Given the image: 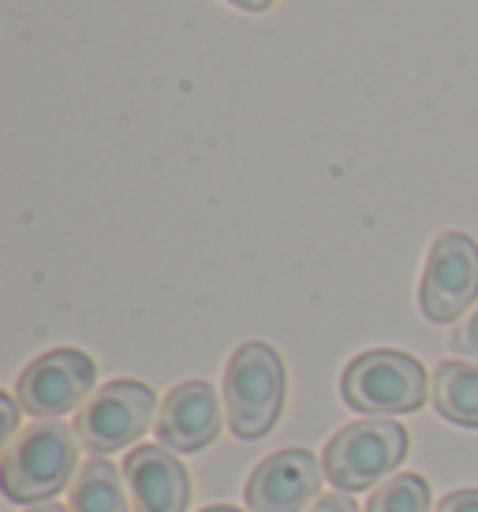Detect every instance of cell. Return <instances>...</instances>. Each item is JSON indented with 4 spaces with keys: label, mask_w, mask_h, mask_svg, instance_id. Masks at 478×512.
<instances>
[{
    "label": "cell",
    "mask_w": 478,
    "mask_h": 512,
    "mask_svg": "<svg viewBox=\"0 0 478 512\" xmlns=\"http://www.w3.org/2000/svg\"><path fill=\"white\" fill-rule=\"evenodd\" d=\"M340 397L359 415H408L419 412L430 400V378L426 367L408 352L396 348H370L355 356L340 374Z\"/></svg>",
    "instance_id": "cell-3"
},
{
    "label": "cell",
    "mask_w": 478,
    "mask_h": 512,
    "mask_svg": "<svg viewBox=\"0 0 478 512\" xmlns=\"http://www.w3.org/2000/svg\"><path fill=\"white\" fill-rule=\"evenodd\" d=\"M94 382H98L94 359L79 348H57V352L38 356L19 374L15 397L27 415L60 419L68 412H79L86 400L94 397Z\"/></svg>",
    "instance_id": "cell-7"
},
{
    "label": "cell",
    "mask_w": 478,
    "mask_h": 512,
    "mask_svg": "<svg viewBox=\"0 0 478 512\" xmlns=\"http://www.w3.org/2000/svg\"><path fill=\"white\" fill-rule=\"evenodd\" d=\"M202 512H239V509H232V505H210V509H202Z\"/></svg>",
    "instance_id": "cell-20"
},
{
    "label": "cell",
    "mask_w": 478,
    "mask_h": 512,
    "mask_svg": "<svg viewBox=\"0 0 478 512\" xmlns=\"http://www.w3.org/2000/svg\"><path fill=\"white\" fill-rule=\"evenodd\" d=\"M225 415L239 441H258L284 412V359L266 341L239 344L225 367Z\"/></svg>",
    "instance_id": "cell-2"
},
{
    "label": "cell",
    "mask_w": 478,
    "mask_h": 512,
    "mask_svg": "<svg viewBox=\"0 0 478 512\" xmlns=\"http://www.w3.org/2000/svg\"><path fill=\"white\" fill-rule=\"evenodd\" d=\"M478 303V243L467 232H441L426 255L419 307L430 322H460Z\"/></svg>",
    "instance_id": "cell-6"
},
{
    "label": "cell",
    "mask_w": 478,
    "mask_h": 512,
    "mask_svg": "<svg viewBox=\"0 0 478 512\" xmlns=\"http://www.w3.org/2000/svg\"><path fill=\"white\" fill-rule=\"evenodd\" d=\"M322 460L307 449H281L266 456L247 479V509L251 512H307L322 490Z\"/></svg>",
    "instance_id": "cell-8"
},
{
    "label": "cell",
    "mask_w": 478,
    "mask_h": 512,
    "mask_svg": "<svg viewBox=\"0 0 478 512\" xmlns=\"http://www.w3.org/2000/svg\"><path fill=\"white\" fill-rule=\"evenodd\" d=\"M221 393L210 382H183L161 400L157 438L172 453H198L221 434Z\"/></svg>",
    "instance_id": "cell-9"
},
{
    "label": "cell",
    "mask_w": 478,
    "mask_h": 512,
    "mask_svg": "<svg viewBox=\"0 0 478 512\" xmlns=\"http://www.w3.org/2000/svg\"><path fill=\"white\" fill-rule=\"evenodd\" d=\"M366 512H430V483L419 471L393 475L389 483H381L370 494Z\"/></svg>",
    "instance_id": "cell-13"
},
{
    "label": "cell",
    "mask_w": 478,
    "mask_h": 512,
    "mask_svg": "<svg viewBox=\"0 0 478 512\" xmlns=\"http://www.w3.org/2000/svg\"><path fill=\"white\" fill-rule=\"evenodd\" d=\"M157 393L150 385L120 378V382L101 385L94 397L75 412V438L90 456H109L116 449H127L157 427Z\"/></svg>",
    "instance_id": "cell-5"
},
{
    "label": "cell",
    "mask_w": 478,
    "mask_h": 512,
    "mask_svg": "<svg viewBox=\"0 0 478 512\" xmlns=\"http://www.w3.org/2000/svg\"><path fill=\"white\" fill-rule=\"evenodd\" d=\"M449 348L456 356L475 359L478 363V303L456 322V329H452V337H449Z\"/></svg>",
    "instance_id": "cell-14"
},
{
    "label": "cell",
    "mask_w": 478,
    "mask_h": 512,
    "mask_svg": "<svg viewBox=\"0 0 478 512\" xmlns=\"http://www.w3.org/2000/svg\"><path fill=\"white\" fill-rule=\"evenodd\" d=\"M228 4H236V8H243V12H266V8H273L277 0H228Z\"/></svg>",
    "instance_id": "cell-18"
},
{
    "label": "cell",
    "mask_w": 478,
    "mask_h": 512,
    "mask_svg": "<svg viewBox=\"0 0 478 512\" xmlns=\"http://www.w3.org/2000/svg\"><path fill=\"white\" fill-rule=\"evenodd\" d=\"M127 494L135 512H187L191 475L165 445H139L124 460Z\"/></svg>",
    "instance_id": "cell-10"
},
{
    "label": "cell",
    "mask_w": 478,
    "mask_h": 512,
    "mask_svg": "<svg viewBox=\"0 0 478 512\" xmlns=\"http://www.w3.org/2000/svg\"><path fill=\"white\" fill-rule=\"evenodd\" d=\"M307 512H359V505H355L352 494L337 490V494H325V498H318Z\"/></svg>",
    "instance_id": "cell-17"
},
{
    "label": "cell",
    "mask_w": 478,
    "mask_h": 512,
    "mask_svg": "<svg viewBox=\"0 0 478 512\" xmlns=\"http://www.w3.org/2000/svg\"><path fill=\"white\" fill-rule=\"evenodd\" d=\"M71 512H135L131 509V494H127V479H120V468L105 456L86 460L68 494Z\"/></svg>",
    "instance_id": "cell-12"
},
{
    "label": "cell",
    "mask_w": 478,
    "mask_h": 512,
    "mask_svg": "<svg viewBox=\"0 0 478 512\" xmlns=\"http://www.w3.org/2000/svg\"><path fill=\"white\" fill-rule=\"evenodd\" d=\"M434 512H478V486H464V490L445 494Z\"/></svg>",
    "instance_id": "cell-16"
},
{
    "label": "cell",
    "mask_w": 478,
    "mask_h": 512,
    "mask_svg": "<svg viewBox=\"0 0 478 512\" xmlns=\"http://www.w3.org/2000/svg\"><path fill=\"white\" fill-rule=\"evenodd\" d=\"M430 400L452 427L478 430V367L464 359H445L430 374Z\"/></svg>",
    "instance_id": "cell-11"
},
{
    "label": "cell",
    "mask_w": 478,
    "mask_h": 512,
    "mask_svg": "<svg viewBox=\"0 0 478 512\" xmlns=\"http://www.w3.org/2000/svg\"><path fill=\"white\" fill-rule=\"evenodd\" d=\"M15 430H19V397L0 393V441H4V449L15 441Z\"/></svg>",
    "instance_id": "cell-15"
},
{
    "label": "cell",
    "mask_w": 478,
    "mask_h": 512,
    "mask_svg": "<svg viewBox=\"0 0 478 512\" xmlns=\"http://www.w3.org/2000/svg\"><path fill=\"white\" fill-rule=\"evenodd\" d=\"M27 512H71V509H60V505H53V501H45V505H30Z\"/></svg>",
    "instance_id": "cell-19"
},
{
    "label": "cell",
    "mask_w": 478,
    "mask_h": 512,
    "mask_svg": "<svg viewBox=\"0 0 478 512\" xmlns=\"http://www.w3.org/2000/svg\"><path fill=\"white\" fill-rule=\"evenodd\" d=\"M75 460H79L75 427L60 423V419L34 423L4 449V464H0L4 498L15 505H45L49 498H57L64 486L75 483L71 479V475H79Z\"/></svg>",
    "instance_id": "cell-1"
},
{
    "label": "cell",
    "mask_w": 478,
    "mask_h": 512,
    "mask_svg": "<svg viewBox=\"0 0 478 512\" xmlns=\"http://www.w3.org/2000/svg\"><path fill=\"white\" fill-rule=\"evenodd\" d=\"M408 456V430L393 419H355L325 441L322 471L344 494L378 490Z\"/></svg>",
    "instance_id": "cell-4"
}]
</instances>
